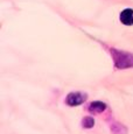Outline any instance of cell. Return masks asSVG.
I'll use <instances>...</instances> for the list:
<instances>
[{
    "label": "cell",
    "mask_w": 133,
    "mask_h": 134,
    "mask_svg": "<svg viewBox=\"0 0 133 134\" xmlns=\"http://www.w3.org/2000/svg\"><path fill=\"white\" fill-rule=\"evenodd\" d=\"M120 22L125 26H133V9L126 8L120 13Z\"/></svg>",
    "instance_id": "3957f363"
},
{
    "label": "cell",
    "mask_w": 133,
    "mask_h": 134,
    "mask_svg": "<svg viewBox=\"0 0 133 134\" xmlns=\"http://www.w3.org/2000/svg\"><path fill=\"white\" fill-rule=\"evenodd\" d=\"M82 126L84 128H92L95 126V119L91 117H85L82 120Z\"/></svg>",
    "instance_id": "8992f818"
},
{
    "label": "cell",
    "mask_w": 133,
    "mask_h": 134,
    "mask_svg": "<svg viewBox=\"0 0 133 134\" xmlns=\"http://www.w3.org/2000/svg\"><path fill=\"white\" fill-rule=\"evenodd\" d=\"M111 131L113 134H127V128L121 124H114L113 126H111Z\"/></svg>",
    "instance_id": "5b68a950"
},
{
    "label": "cell",
    "mask_w": 133,
    "mask_h": 134,
    "mask_svg": "<svg viewBox=\"0 0 133 134\" xmlns=\"http://www.w3.org/2000/svg\"><path fill=\"white\" fill-rule=\"evenodd\" d=\"M88 110L91 113H102L106 110V104L103 102H99V100H96V102L90 103Z\"/></svg>",
    "instance_id": "277c9868"
},
{
    "label": "cell",
    "mask_w": 133,
    "mask_h": 134,
    "mask_svg": "<svg viewBox=\"0 0 133 134\" xmlns=\"http://www.w3.org/2000/svg\"><path fill=\"white\" fill-rule=\"evenodd\" d=\"M111 56L113 60L114 66L117 69H130L133 68V54L129 51L111 49Z\"/></svg>",
    "instance_id": "6da1fadb"
},
{
    "label": "cell",
    "mask_w": 133,
    "mask_h": 134,
    "mask_svg": "<svg viewBox=\"0 0 133 134\" xmlns=\"http://www.w3.org/2000/svg\"><path fill=\"white\" fill-rule=\"evenodd\" d=\"M88 98V94L83 93V92L76 91V92H70L68 96L65 97V103L69 106H78V105L83 104Z\"/></svg>",
    "instance_id": "7a4b0ae2"
}]
</instances>
